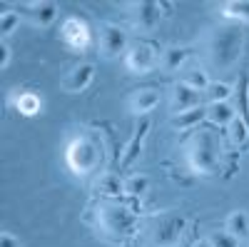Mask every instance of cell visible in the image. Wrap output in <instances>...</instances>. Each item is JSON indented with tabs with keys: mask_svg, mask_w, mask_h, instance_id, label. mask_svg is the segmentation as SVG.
Returning a JSON list of instances; mask_svg holds the SVG:
<instances>
[{
	"mask_svg": "<svg viewBox=\"0 0 249 247\" xmlns=\"http://www.w3.org/2000/svg\"><path fill=\"white\" fill-rule=\"evenodd\" d=\"M182 155L187 170L197 177H214L222 170V142L210 128H197L187 137Z\"/></svg>",
	"mask_w": 249,
	"mask_h": 247,
	"instance_id": "6da1fadb",
	"label": "cell"
},
{
	"mask_svg": "<svg viewBox=\"0 0 249 247\" xmlns=\"http://www.w3.org/2000/svg\"><path fill=\"white\" fill-rule=\"evenodd\" d=\"M62 157L75 177H90L105 165V142L92 130H80L68 140Z\"/></svg>",
	"mask_w": 249,
	"mask_h": 247,
	"instance_id": "7a4b0ae2",
	"label": "cell"
},
{
	"mask_svg": "<svg viewBox=\"0 0 249 247\" xmlns=\"http://www.w3.org/2000/svg\"><path fill=\"white\" fill-rule=\"evenodd\" d=\"M244 48V30L237 23H222L207 35V60L214 70H230L239 63Z\"/></svg>",
	"mask_w": 249,
	"mask_h": 247,
	"instance_id": "3957f363",
	"label": "cell"
},
{
	"mask_svg": "<svg viewBox=\"0 0 249 247\" xmlns=\"http://www.w3.org/2000/svg\"><path fill=\"white\" fill-rule=\"evenodd\" d=\"M92 222L102 237H107L112 242L130 240L137 232V217L132 210H127L124 205L115 200H102L95 205L92 210Z\"/></svg>",
	"mask_w": 249,
	"mask_h": 247,
	"instance_id": "277c9868",
	"label": "cell"
},
{
	"mask_svg": "<svg viewBox=\"0 0 249 247\" xmlns=\"http://www.w3.org/2000/svg\"><path fill=\"white\" fill-rule=\"evenodd\" d=\"M184 232H187V217L184 215H175V212L157 215L144 228L142 247H177L182 242Z\"/></svg>",
	"mask_w": 249,
	"mask_h": 247,
	"instance_id": "5b68a950",
	"label": "cell"
},
{
	"mask_svg": "<svg viewBox=\"0 0 249 247\" xmlns=\"http://www.w3.org/2000/svg\"><path fill=\"white\" fill-rule=\"evenodd\" d=\"M97 45H100V53L102 57L107 60H115V57H124L130 50V38L120 25L115 23H102L97 28Z\"/></svg>",
	"mask_w": 249,
	"mask_h": 247,
	"instance_id": "8992f818",
	"label": "cell"
},
{
	"mask_svg": "<svg viewBox=\"0 0 249 247\" xmlns=\"http://www.w3.org/2000/svg\"><path fill=\"white\" fill-rule=\"evenodd\" d=\"M60 40H62V43H65L70 50H75V53L88 50L90 43H92L90 25H88L82 18L70 15V18L62 20V25H60Z\"/></svg>",
	"mask_w": 249,
	"mask_h": 247,
	"instance_id": "52a82bcc",
	"label": "cell"
},
{
	"mask_svg": "<svg viewBox=\"0 0 249 247\" xmlns=\"http://www.w3.org/2000/svg\"><path fill=\"white\" fill-rule=\"evenodd\" d=\"M20 13L28 20V25L35 30H48L57 15H60V5L53 3V0H33V3H23L20 5Z\"/></svg>",
	"mask_w": 249,
	"mask_h": 247,
	"instance_id": "ba28073f",
	"label": "cell"
},
{
	"mask_svg": "<svg viewBox=\"0 0 249 247\" xmlns=\"http://www.w3.org/2000/svg\"><path fill=\"white\" fill-rule=\"evenodd\" d=\"M150 128H152L150 117H140V120H137V125H135V130H132L130 140L124 142L122 155H120V160H117V165H120L122 170L132 168V165L140 160V155H142V148H144V140H147V135H150Z\"/></svg>",
	"mask_w": 249,
	"mask_h": 247,
	"instance_id": "9c48e42d",
	"label": "cell"
},
{
	"mask_svg": "<svg viewBox=\"0 0 249 247\" xmlns=\"http://www.w3.org/2000/svg\"><path fill=\"white\" fill-rule=\"evenodd\" d=\"M157 65H160V55L155 53V48L144 45V43L130 45L127 55H124V68H127V73H132V75H147Z\"/></svg>",
	"mask_w": 249,
	"mask_h": 247,
	"instance_id": "30bf717a",
	"label": "cell"
},
{
	"mask_svg": "<svg viewBox=\"0 0 249 247\" xmlns=\"http://www.w3.org/2000/svg\"><path fill=\"white\" fill-rule=\"evenodd\" d=\"M130 18L137 30L142 33H152L160 23V15H162V5L155 3V0H140V3H130Z\"/></svg>",
	"mask_w": 249,
	"mask_h": 247,
	"instance_id": "8fae6325",
	"label": "cell"
},
{
	"mask_svg": "<svg viewBox=\"0 0 249 247\" xmlns=\"http://www.w3.org/2000/svg\"><path fill=\"white\" fill-rule=\"evenodd\" d=\"M92 80H95V65L92 63H77L60 80V88L70 95H77V93H85L92 85Z\"/></svg>",
	"mask_w": 249,
	"mask_h": 247,
	"instance_id": "7c38bea8",
	"label": "cell"
},
{
	"mask_svg": "<svg viewBox=\"0 0 249 247\" xmlns=\"http://www.w3.org/2000/svg\"><path fill=\"white\" fill-rule=\"evenodd\" d=\"M160 90L157 88H137L130 93L127 97V110L140 120V117H147L157 105H160Z\"/></svg>",
	"mask_w": 249,
	"mask_h": 247,
	"instance_id": "4fadbf2b",
	"label": "cell"
},
{
	"mask_svg": "<svg viewBox=\"0 0 249 247\" xmlns=\"http://www.w3.org/2000/svg\"><path fill=\"white\" fill-rule=\"evenodd\" d=\"M199 97H202V93L192 90L190 85H184V82L179 80L177 85L172 88V93H170V108H172V115L199 108Z\"/></svg>",
	"mask_w": 249,
	"mask_h": 247,
	"instance_id": "5bb4252c",
	"label": "cell"
},
{
	"mask_svg": "<svg viewBox=\"0 0 249 247\" xmlns=\"http://www.w3.org/2000/svg\"><path fill=\"white\" fill-rule=\"evenodd\" d=\"M10 105L25 117H35L43 113V97L33 90H10Z\"/></svg>",
	"mask_w": 249,
	"mask_h": 247,
	"instance_id": "9a60e30c",
	"label": "cell"
},
{
	"mask_svg": "<svg viewBox=\"0 0 249 247\" xmlns=\"http://www.w3.org/2000/svg\"><path fill=\"white\" fill-rule=\"evenodd\" d=\"M204 113H207V122L214 128H230L237 117V110L232 102H207Z\"/></svg>",
	"mask_w": 249,
	"mask_h": 247,
	"instance_id": "2e32d148",
	"label": "cell"
},
{
	"mask_svg": "<svg viewBox=\"0 0 249 247\" xmlns=\"http://www.w3.org/2000/svg\"><path fill=\"white\" fill-rule=\"evenodd\" d=\"M190 60V50L179 48V45H170L160 53V68L164 73H177L184 68V63Z\"/></svg>",
	"mask_w": 249,
	"mask_h": 247,
	"instance_id": "e0dca14e",
	"label": "cell"
},
{
	"mask_svg": "<svg viewBox=\"0 0 249 247\" xmlns=\"http://www.w3.org/2000/svg\"><path fill=\"white\" fill-rule=\"evenodd\" d=\"M207 120V113H204V105L195 108V110H187V113H177L172 115V128L177 133H192L199 128V122Z\"/></svg>",
	"mask_w": 249,
	"mask_h": 247,
	"instance_id": "ac0fdd59",
	"label": "cell"
},
{
	"mask_svg": "<svg viewBox=\"0 0 249 247\" xmlns=\"http://www.w3.org/2000/svg\"><path fill=\"white\" fill-rule=\"evenodd\" d=\"M219 15L224 18V23H237V25L249 23V0H230V3H222Z\"/></svg>",
	"mask_w": 249,
	"mask_h": 247,
	"instance_id": "d6986e66",
	"label": "cell"
},
{
	"mask_svg": "<svg viewBox=\"0 0 249 247\" xmlns=\"http://www.w3.org/2000/svg\"><path fill=\"white\" fill-rule=\"evenodd\" d=\"M224 232H230L237 240H244L249 235V212L247 210H232L224 220Z\"/></svg>",
	"mask_w": 249,
	"mask_h": 247,
	"instance_id": "ffe728a7",
	"label": "cell"
},
{
	"mask_svg": "<svg viewBox=\"0 0 249 247\" xmlns=\"http://www.w3.org/2000/svg\"><path fill=\"white\" fill-rule=\"evenodd\" d=\"M147 190H150V177L142 172L124 177V182H122V195H130V197H142Z\"/></svg>",
	"mask_w": 249,
	"mask_h": 247,
	"instance_id": "44dd1931",
	"label": "cell"
},
{
	"mask_svg": "<svg viewBox=\"0 0 249 247\" xmlns=\"http://www.w3.org/2000/svg\"><path fill=\"white\" fill-rule=\"evenodd\" d=\"M23 13L20 10H13V8H5L3 13H0V38L3 40H8L18 28H20V23H23Z\"/></svg>",
	"mask_w": 249,
	"mask_h": 247,
	"instance_id": "7402d4cb",
	"label": "cell"
},
{
	"mask_svg": "<svg viewBox=\"0 0 249 247\" xmlns=\"http://www.w3.org/2000/svg\"><path fill=\"white\" fill-rule=\"evenodd\" d=\"M182 82L184 85H190L192 90H197V93H207V88L212 85V80H210V75H207L202 68H190V70H184L182 73Z\"/></svg>",
	"mask_w": 249,
	"mask_h": 247,
	"instance_id": "603a6c76",
	"label": "cell"
},
{
	"mask_svg": "<svg viewBox=\"0 0 249 247\" xmlns=\"http://www.w3.org/2000/svg\"><path fill=\"white\" fill-rule=\"evenodd\" d=\"M122 182L124 180H120L115 172H105V175H100V180H97V192L115 197V195L122 192Z\"/></svg>",
	"mask_w": 249,
	"mask_h": 247,
	"instance_id": "cb8c5ba5",
	"label": "cell"
},
{
	"mask_svg": "<svg viewBox=\"0 0 249 247\" xmlns=\"http://www.w3.org/2000/svg\"><path fill=\"white\" fill-rule=\"evenodd\" d=\"M232 93H234V88L230 82H212V85L207 88L204 97H207V102H230Z\"/></svg>",
	"mask_w": 249,
	"mask_h": 247,
	"instance_id": "d4e9b609",
	"label": "cell"
},
{
	"mask_svg": "<svg viewBox=\"0 0 249 247\" xmlns=\"http://www.w3.org/2000/svg\"><path fill=\"white\" fill-rule=\"evenodd\" d=\"M230 137H232L234 145H244L249 140V122L244 117H239V115L234 117V122L230 125Z\"/></svg>",
	"mask_w": 249,
	"mask_h": 247,
	"instance_id": "484cf974",
	"label": "cell"
},
{
	"mask_svg": "<svg viewBox=\"0 0 249 247\" xmlns=\"http://www.w3.org/2000/svg\"><path fill=\"white\" fill-rule=\"evenodd\" d=\"M207 240H210V245L212 247H239V240L237 237H232L230 232H210V237H207Z\"/></svg>",
	"mask_w": 249,
	"mask_h": 247,
	"instance_id": "4316f807",
	"label": "cell"
},
{
	"mask_svg": "<svg viewBox=\"0 0 249 247\" xmlns=\"http://www.w3.org/2000/svg\"><path fill=\"white\" fill-rule=\"evenodd\" d=\"M0 247H23V240L10 230H3L0 232Z\"/></svg>",
	"mask_w": 249,
	"mask_h": 247,
	"instance_id": "83f0119b",
	"label": "cell"
},
{
	"mask_svg": "<svg viewBox=\"0 0 249 247\" xmlns=\"http://www.w3.org/2000/svg\"><path fill=\"white\" fill-rule=\"evenodd\" d=\"M10 57H13V50L8 45V40H0V70H5L10 65Z\"/></svg>",
	"mask_w": 249,
	"mask_h": 247,
	"instance_id": "f1b7e54d",
	"label": "cell"
},
{
	"mask_svg": "<svg viewBox=\"0 0 249 247\" xmlns=\"http://www.w3.org/2000/svg\"><path fill=\"white\" fill-rule=\"evenodd\" d=\"M192 247H212V245H210V240H195Z\"/></svg>",
	"mask_w": 249,
	"mask_h": 247,
	"instance_id": "f546056e",
	"label": "cell"
}]
</instances>
